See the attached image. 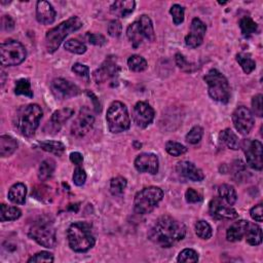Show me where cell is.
I'll use <instances>...</instances> for the list:
<instances>
[{
    "instance_id": "35",
    "label": "cell",
    "mask_w": 263,
    "mask_h": 263,
    "mask_svg": "<svg viewBox=\"0 0 263 263\" xmlns=\"http://www.w3.org/2000/svg\"><path fill=\"white\" fill-rule=\"evenodd\" d=\"M240 28L245 37L251 36L258 30V25L250 17H244L240 21Z\"/></svg>"
},
{
    "instance_id": "38",
    "label": "cell",
    "mask_w": 263,
    "mask_h": 263,
    "mask_svg": "<svg viewBox=\"0 0 263 263\" xmlns=\"http://www.w3.org/2000/svg\"><path fill=\"white\" fill-rule=\"evenodd\" d=\"M127 185L128 181L126 178H123L121 176L112 178L111 181H110V191H111L113 196H121Z\"/></svg>"
},
{
    "instance_id": "21",
    "label": "cell",
    "mask_w": 263,
    "mask_h": 263,
    "mask_svg": "<svg viewBox=\"0 0 263 263\" xmlns=\"http://www.w3.org/2000/svg\"><path fill=\"white\" fill-rule=\"evenodd\" d=\"M36 19L39 23L51 25L56 20V10L53 5L46 0H41L36 3Z\"/></svg>"
},
{
    "instance_id": "2",
    "label": "cell",
    "mask_w": 263,
    "mask_h": 263,
    "mask_svg": "<svg viewBox=\"0 0 263 263\" xmlns=\"http://www.w3.org/2000/svg\"><path fill=\"white\" fill-rule=\"evenodd\" d=\"M43 114V109L37 104L22 106L18 109L15 117H13V126L21 135L31 137L39 127Z\"/></svg>"
},
{
    "instance_id": "50",
    "label": "cell",
    "mask_w": 263,
    "mask_h": 263,
    "mask_svg": "<svg viewBox=\"0 0 263 263\" xmlns=\"http://www.w3.org/2000/svg\"><path fill=\"white\" fill-rule=\"evenodd\" d=\"M87 181V173L86 171L80 168V167H77L75 170H74V174H73V182L76 186H82L85 185Z\"/></svg>"
},
{
    "instance_id": "3",
    "label": "cell",
    "mask_w": 263,
    "mask_h": 263,
    "mask_svg": "<svg viewBox=\"0 0 263 263\" xmlns=\"http://www.w3.org/2000/svg\"><path fill=\"white\" fill-rule=\"evenodd\" d=\"M68 244L71 250L77 253H85L95 246L96 240L92 232V225L88 222L72 223L67 230Z\"/></svg>"
},
{
    "instance_id": "29",
    "label": "cell",
    "mask_w": 263,
    "mask_h": 263,
    "mask_svg": "<svg viewBox=\"0 0 263 263\" xmlns=\"http://www.w3.org/2000/svg\"><path fill=\"white\" fill-rule=\"evenodd\" d=\"M220 140L224 143L229 149L238 150L241 147V142L239 137L234 134L230 129H225L220 133Z\"/></svg>"
},
{
    "instance_id": "28",
    "label": "cell",
    "mask_w": 263,
    "mask_h": 263,
    "mask_svg": "<svg viewBox=\"0 0 263 263\" xmlns=\"http://www.w3.org/2000/svg\"><path fill=\"white\" fill-rule=\"evenodd\" d=\"M246 241L251 246H258L262 243V230L261 227L257 224L249 223L247 231L245 233Z\"/></svg>"
},
{
    "instance_id": "14",
    "label": "cell",
    "mask_w": 263,
    "mask_h": 263,
    "mask_svg": "<svg viewBox=\"0 0 263 263\" xmlns=\"http://www.w3.org/2000/svg\"><path fill=\"white\" fill-rule=\"evenodd\" d=\"M155 115L156 112L154 108L146 102H138L133 110L134 122L137 127L141 129H145L151 124L155 119Z\"/></svg>"
},
{
    "instance_id": "56",
    "label": "cell",
    "mask_w": 263,
    "mask_h": 263,
    "mask_svg": "<svg viewBox=\"0 0 263 263\" xmlns=\"http://www.w3.org/2000/svg\"><path fill=\"white\" fill-rule=\"evenodd\" d=\"M88 95H89L90 97H92V98H93V101L95 102V108H96V111H97V112H100V111H101V105H100L99 101L97 100L96 96H95L93 93H90V92H88Z\"/></svg>"
},
{
    "instance_id": "43",
    "label": "cell",
    "mask_w": 263,
    "mask_h": 263,
    "mask_svg": "<svg viewBox=\"0 0 263 263\" xmlns=\"http://www.w3.org/2000/svg\"><path fill=\"white\" fill-rule=\"evenodd\" d=\"M203 135H204V129L200 126H196L193 127L186 135V141L192 145L198 144L202 140Z\"/></svg>"
},
{
    "instance_id": "4",
    "label": "cell",
    "mask_w": 263,
    "mask_h": 263,
    "mask_svg": "<svg viewBox=\"0 0 263 263\" xmlns=\"http://www.w3.org/2000/svg\"><path fill=\"white\" fill-rule=\"evenodd\" d=\"M82 21L78 17H71L67 21L62 22L54 28L48 31L46 35V48L48 53H53L56 52L64 39L72 32L79 30L82 27Z\"/></svg>"
},
{
    "instance_id": "1",
    "label": "cell",
    "mask_w": 263,
    "mask_h": 263,
    "mask_svg": "<svg viewBox=\"0 0 263 263\" xmlns=\"http://www.w3.org/2000/svg\"><path fill=\"white\" fill-rule=\"evenodd\" d=\"M186 235L185 225L177 219L164 215L159 217L149 231L150 241L161 248H170Z\"/></svg>"
},
{
    "instance_id": "18",
    "label": "cell",
    "mask_w": 263,
    "mask_h": 263,
    "mask_svg": "<svg viewBox=\"0 0 263 263\" xmlns=\"http://www.w3.org/2000/svg\"><path fill=\"white\" fill-rule=\"evenodd\" d=\"M118 72H119V67L116 64V62L111 58H108L94 72L93 77H94L97 84H103V82H105V81L109 80L110 78H112L115 75H117Z\"/></svg>"
},
{
    "instance_id": "15",
    "label": "cell",
    "mask_w": 263,
    "mask_h": 263,
    "mask_svg": "<svg viewBox=\"0 0 263 263\" xmlns=\"http://www.w3.org/2000/svg\"><path fill=\"white\" fill-rule=\"evenodd\" d=\"M135 168L140 173H148L151 175H156L159 169V161L158 156L155 154H141L138 156L134 161Z\"/></svg>"
},
{
    "instance_id": "55",
    "label": "cell",
    "mask_w": 263,
    "mask_h": 263,
    "mask_svg": "<svg viewBox=\"0 0 263 263\" xmlns=\"http://www.w3.org/2000/svg\"><path fill=\"white\" fill-rule=\"evenodd\" d=\"M70 160L74 164L80 165L82 161H84V157H82V155L79 154V152H72V154L70 155Z\"/></svg>"
},
{
    "instance_id": "41",
    "label": "cell",
    "mask_w": 263,
    "mask_h": 263,
    "mask_svg": "<svg viewBox=\"0 0 263 263\" xmlns=\"http://www.w3.org/2000/svg\"><path fill=\"white\" fill-rule=\"evenodd\" d=\"M165 150H167L168 154L172 157H180L185 154V152L187 151V148L181 143H178L175 141H169L165 143Z\"/></svg>"
},
{
    "instance_id": "9",
    "label": "cell",
    "mask_w": 263,
    "mask_h": 263,
    "mask_svg": "<svg viewBox=\"0 0 263 263\" xmlns=\"http://www.w3.org/2000/svg\"><path fill=\"white\" fill-rule=\"evenodd\" d=\"M27 52L17 40L8 39L0 46V63L2 66H17L25 61Z\"/></svg>"
},
{
    "instance_id": "16",
    "label": "cell",
    "mask_w": 263,
    "mask_h": 263,
    "mask_svg": "<svg viewBox=\"0 0 263 263\" xmlns=\"http://www.w3.org/2000/svg\"><path fill=\"white\" fill-rule=\"evenodd\" d=\"M206 31L207 27L205 23L201 19L195 18L191 22L189 34L185 36V45L191 49L200 47L204 41Z\"/></svg>"
},
{
    "instance_id": "7",
    "label": "cell",
    "mask_w": 263,
    "mask_h": 263,
    "mask_svg": "<svg viewBox=\"0 0 263 263\" xmlns=\"http://www.w3.org/2000/svg\"><path fill=\"white\" fill-rule=\"evenodd\" d=\"M28 235L38 245L48 249L53 248L57 243L56 229L49 219L40 218L36 220L29 228Z\"/></svg>"
},
{
    "instance_id": "25",
    "label": "cell",
    "mask_w": 263,
    "mask_h": 263,
    "mask_svg": "<svg viewBox=\"0 0 263 263\" xmlns=\"http://www.w3.org/2000/svg\"><path fill=\"white\" fill-rule=\"evenodd\" d=\"M26 195H27V187L23 183H16L13 184L9 191H8V200L18 205L25 204L26 201Z\"/></svg>"
},
{
    "instance_id": "46",
    "label": "cell",
    "mask_w": 263,
    "mask_h": 263,
    "mask_svg": "<svg viewBox=\"0 0 263 263\" xmlns=\"http://www.w3.org/2000/svg\"><path fill=\"white\" fill-rule=\"evenodd\" d=\"M31 262H53V255L47 251H41L28 259V263Z\"/></svg>"
},
{
    "instance_id": "45",
    "label": "cell",
    "mask_w": 263,
    "mask_h": 263,
    "mask_svg": "<svg viewBox=\"0 0 263 263\" xmlns=\"http://www.w3.org/2000/svg\"><path fill=\"white\" fill-rule=\"evenodd\" d=\"M176 63L178 65V67L181 69V70L183 71H186V72H192L193 70H195V65L189 63L185 58L183 54L181 53H177L176 54Z\"/></svg>"
},
{
    "instance_id": "13",
    "label": "cell",
    "mask_w": 263,
    "mask_h": 263,
    "mask_svg": "<svg viewBox=\"0 0 263 263\" xmlns=\"http://www.w3.org/2000/svg\"><path fill=\"white\" fill-rule=\"evenodd\" d=\"M95 116L88 107H82L71 127V135L76 138L86 136L93 128Z\"/></svg>"
},
{
    "instance_id": "44",
    "label": "cell",
    "mask_w": 263,
    "mask_h": 263,
    "mask_svg": "<svg viewBox=\"0 0 263 263\" xmlns=\"http://www.w3.org/2000/svg\"><path fill=\"white\" fill-rule=\"evenodd\" d=\"M184 7L180 4H174L170 8V13L173 17V22L175 25H180L184 21Z\"/></svg>"
},
{
    "instance_id": "54",
    "label": "cell",
    "mask_w": 263,
    "mask_h": 263,
    "mask_svg": "<svg viewBox=\"0 0 263 263\" xmlns=\"http://www.w3.org/2000/svg\"><path fill=\"white\" fill-rule=\"evenodd\" d=\"M2 26L5 30L10 31L15 27V22H13V20L9 16H4L2 19Z\"/></svg>"
},
{
    "instance_id": "6",
    "label": "cell",
    "mask_w": 263,
    "mask_h": 263,
    "mask_svg": "<svg viewBox=\"0 0 263 263\" xmlns=\"http://www.w3.org/2000/svg\"><path fill=\"white\" fill-rule=\"evenodd\" d=\"M108 129L112 134H119L131 127V118L127 106L119 101L109 106L106 114Z\"/></svg>"
},
{
    "instance_id": "30",
    "label": "cell",
    "mask_w": 263,
    "mask_h": 263,
    "mask_svg": "<svg viewBox=\"0 0 263 263\" xmlns=\"http://www.w3.org/2000/svg\"><path fill=\"white\" fill-rule=\"evenodd\" d=\"M218 193L219 198L221 200H223L226 204L232 206L235 204L238 200V195L237 191H235L234 187L229 185V184H222L220 185L218 188Z\"/></svg>"
},
{
    "instance_id": "34",
    "label": "cell",
    "mask_w": 263,
    "mask_h": 263,
    "mask_svg": "<svg viewBox=\"0 0 263 263\" xmlns=\"http://www.w3.org/2000/svg\"><path fill=\"white\" fill-rule=\"evenodd\" d=\"M38 145L43 150L50 152V154L56 155L58 157L64 154L66 148L65 145L60 141H44V142H39Z\"/></svg>"
},
{
    "instance_id": "19",
    "label": "cell",
    "mask_w": 263,
    "mask_h": 263,
    "mask_svg": "<svg viewBox=\"0 0 263 263\" xmlns=\"http://www.w3.org/2000/svg\"><path fill=\"white\" fill-rule=\"evenodd\" d=\"M74 114V110L72 108H63L54 111L51 119L47 123V128H49L48 133L53 132V134L59 133L63 124L70 119Z\"/></svg>"
},
{
    "instance_id": "51",
    "label": "cell",
    "mask_w": 263,
    "mask_h": 263,
    "mask_svg": "<svg viewBox=\"0 0 263 263\" xmlns=\"http://www.w3.org/2000/svg\"><path fill=\"white\" fill-rule=\"evenodd\" d=\"M87 39L91 45L97 46V47H102L106 45L107 43L106 38L102 34H98V33H88Z\"/></svg>"
},
{
    "instance_id": "17",
    "label": "cell",
    "mask_w": 263,
    "mask_h": 263,
    "mask_svg": "<svg viewBox=\"0 0 263 263\" xmlns=\"http://www.w3.org/2000/svg\"><path fill=\"white\" fill-rule=\"evenodd\" d=\"M209 211L212 217L216 219H235L238 218L239 214L233 208L226 204L223 200L220 198L213 199L209 204Z\"/></svg>"
},
{
    "instance_id": "26",
    "label": "cell",
    "mask_w": 263,
    "mask_h": 263,
    "mask_svg": "<svg viewBox=\"0 0 263 263\" xmlns=\"http://www.w3.org/2000/svg\"><path fill=\"white\" fill-rule=\"evenodd\" d=\"M18 148V142L12 137L3 135L0 137V156L2 158L10 157Z\"/></svg>"
},
{
    "instance_id": "22",
    "label": "cell",
    "mask_w": 263,
    "mask_h": 263,
    "mask_svg": "<svg viewBox=\"0 0 263 263\" xmlns=\"http://www.w3.org/2000/svg\"><path fill=\"white\" fill-rule=\"evenodd\" d=\"M249 222L246 220H239L230 225L226 231V239L229 242H239L245 237Z\"/></svg>"
},
{
    "instance_id": "12",
    "label": "cell",
    "mask_w": 263,
    "mask_h": 263,
    "mask_svg": "<svg viewBox=\"0 0 263 263\" xmlns=\"http://www.w3.org/2000/svg\"><path fill=\"white\" fill-rule=\"evenodd\" d=\"M51 90L58 100H67L78 96L81 91L78 86L65 78H56L52 81Z\"/></svg>"
},
{
    "instance_id": "52",
    "label": "cell",
    "mask_w": 263,
    "mask_h": 263,
    "mask_svg": "<svg viewBox=\"0 0 263 263\" xmlns=\"http://www.w3.org/2000/svg\"><path fill=\"white\" fill-rule=\"evenodd\" d=\"M185 200L188 204H197L203 201V197L197 190L193 188H188L185 192Z\"/></svg>"
},
{
    "instance_id": "31",
    "label": "cell",
    "mask_w": 263,
    "mask_h": 263,
    "mask_svg": "<svg viewBox=\"0 0 263 263\" xmlns=\"http://www.w3.org/2000/svg\"><path fill=\"white\" fill-rule=\"evenodd\" d=\"M22 216V212L17 207H9L5 204L0 206V221L5 222V221H13L17 220Z\"/></svg>"
},
{
    "instance_id": "24",
    "label": "cell",
    "mask_w": 263,
    "mask_h": 263,
    "mask_svg": "<svg viewBox=\"0 0 263 263\" xmlns=\"http://www.w3.org/2000/svg\"><path fill=\"white\" fill-rule=\"evenodd\" d=\"M127 36H128L129 40L131 41V44H132L134 49L139 48L142 45L144 36H143V33L141 31V28H140V25H139V23H138V21L132 23L128 27Z\"/></svg>"
},
{
    "instance_id": "39",
    "label": "cell",
    "mask_w": 263,
    "mask_h": 263,
    "mask_svg": "<svg viewBox=\"0 0 263 263\" xmlns=\"http://www.w3.org/2000/svg\"><path fill=\"white\" fill-rule=\"evenodd\" d=\"M196 233L202 240H209L213 234V229L207 221L200 220L196 223Z\"/></svg>"
},
{
    "instance_id": "36",
    "label": "cell",
    "mask_w": 263,
    "mask_h": 263,
    "mask_svg": "<svg viewBox=\"0 0 263 263\" xmlns=\"http://www.w3.org/2000/svg\"><path fill=\"white\" fill-rule=\"evenodd\" d=\"M128 66L130 70L134 72H142L146 70L148 67L147 61L143 57L139 56V54H133V56H131L128 60Z\"/></svg>"
},
{
    "instance_id": "5",
    "label": "cell",
    "mask_w": 263,
    "mask_h": 263,
    "mask_svg": "<svg viewBox=\"0 0 263 263\" xmlns=\"http://www.w3.org/2000/svg\"><path fill=\"white\" fill-rule=\"evenodd\" d=\"M204 80L208 85V93L214 101L228 103L230 100V86L227 78L217 69H211L206 74Z\"/></svg>"
},
{
    "instance_id": "40",
    "label": "cell",
    "mask_w": 263,
    "mask_h": 263,
    "mask_svg": "<svg viewBox=\"0 0 263 263\" xmlns=\"http://www.w3.org/2000/svg\"><path fill=\"white\" fill-rule=\"evenodd\" d=\"M64 48L69 53H72L75 54H84L87 52V46L77 39L67 40L64 45Z\"/></svg>"
},
{
    "instance_id": "53",
    "label": "cell",
    "mask_w": 263,
    "mask_h": 263,
    "mask_svg": "<svg viewBox=\"0 0 263 263\" xmlns=\"http://www.w3.org/2000/svg\"><path fill=\"white\" fill-rule=\"evenodd\" d=\"M262 204H258L256 206H254L251 211H250V216L253 220L257 221V222H262Z\"/></svg>"
},
{
    "instance_id": "11",
    "label": "cell",
    "mask_w": 263,
    "mask_h": 263,
    "mask_svg": "<svg viewBox=\"0 0 263 263\" xmlns=\"http://www.w3.org/2000/svg\"><path fill=\"white\" fill-rule=\"evenodd\" d=\"M246 156L247 163L254 170L261 171L262 162V143L258 140H244L241 144Z\"/></svg>"
},
{
    "instance_id": "49",
    "label": "cell",
    "mask_w": 263,
    "mask_h": 263,
    "mask_svg": "<svg viewBox=\"0 0 263 263\" xmlns=\"http://www.w3.org/2000/svg\"><path fill=\"white\" fill-rule=\"evenodd\" d=\"M72 71L82 78H85L87 80L90 79V69L87 65L80 64V63H75L72 66Z\"/></svg>"
},
{
    "instance_id": "47",
    "label": "cell",
    "mask_w": 263,
    "mask_h": 263,
    "mask_svg": "<svg viewBox=\"0 0 263 263\" xmlns=\"http://www.w3.org/2000/svg\"><path fill=\"white\" fill-rule=\"evenodd\" d=\"M122 32V25L118 20H112L108 25V34L111 37H119Z\"/></svg>"
},
{
    "instance_id": "10",
    "label": "cell",
    "mask_w": 263,
    "mask_h": 263,
    "mask_svg": "<svg viewBox=\"0 0 263 263\" xmlns=\"http://www.w3.org/2000/svg\"><path fill=\"white\" fill-rule=\"evenodd\" d=\"M232 122L235 130L241 135H248L254 128L255 119L250 109L240 106L232 113Z\"/></svg>"
},
{
    "instance_id": "42",
    "label": "cell",
    "mask_w": 263,
    "mask_h": 263,
    "mask_svg": "<svg viewBox=\"0 0 263 263\" xmlns=\"http://www.w3.org/2000/svg\"><path fill=\"white\" fill-rule=\"evenodd\" d=\"M200 259L199 253L193 249H184L179 253L177 261L178 262H198Z\"/></svg>"
},
{
    "instance_id": "33",
    "label": "cell",
    "mask_w": 263,
    "mask_h": 263,
    "mask_svg": "<svg viewBox=\"0 0 263 263\" xmlns=\"http://www.w3.org/2000/svg\"><path fill=\"white\" fill-rule=\"evenodd\" d=\"M56 170V162L53 159H46L41 162L39 171H38V178L40 181H47L53 175Z\"/></svg>"
},
{
    "instance_id": "27",
    "label": "cell",
    "mask_w": 263,
    "mask_h": 263,
    "mask_svg": "<svg viewBox=\"0 0 263 263\" xmlns=\"http://www.w3.org/2000/svg\"><path fill=\"white\" fill-rule=\"evenodd\" d=\"M138 23H139L140 25V28H141L144 38L150 41V43H154V41L156 40V33H155L154 24H152L151 19L146 15H142L140 19L138 20Z\"/></svg>"
},
{
    "instance_id": "23",
    "label": "cell",
    "mask_w": 263,
    "mask_h": 263,
    "mask_svg": "<svg viewBox=\"0 0 263 263\" xmlns=\"http://www.w3.org/2000/svg\"><path fill=\"white\" fill-rule=\"evenodd\" d=\"M135 6H136V2L133 1V0H127V1L120 0V1H115L111 5V7H110V11H111V13H113V15L119 18H127L134 11Z\"/></svg>"
},
{
    "instance_id": "8",
    "label": "cell",
    "mask_w": 263,
    "mask_h": 263,
    "mask_svg": "<svg viewBox=\"0 0 263 263\" xmlns=\"http://www.w3.org/2000/svg\"><path fill=\"white\" fill-rule=\"evenodd\" d=\"M162 198L163 191L159 187H145L135 196L134 211L139 215L148 214L154 211Z\"/></svg>"
},
{
    "instance_id": "37",
    "label": "cell",
    "mask_w": 263,
    "mask_h": 263,
    "mask_svg": "<svg viewBox=\"0 0 263 263\" xmlns=\"http://www.w3.org/2000/svg\"><path fill=\"white\" fill-rule=\"evenodd\" d=\"M15 94L18 96H26L29 98H33V91L31 89V84L29 79L27 78H21L16 82L15 87Z\"/></svg>"
},
{
    "instance_id": "32",
    "label": "cell",
    "mask_w": 263,
    "mask_h": 263,
    "mask_svg": "<svg viewBox=\"0 0 263 263\" xmlns=\"http://www.w3.org/2000/svg\"><path fill=\"white\" fill-rule=\"evenodd\" d=\"M237 62L240 64V66L242 67L243 71L246 74H250L251 72H253L256 68V63L255 61L251 58V56L249 53H240L237 54Z\"/></svg>"
},
{
    "instance_id": "20",
    "label": "cell",
    "mask_w": 263,
    "mask_h": 263,
    "mask_svg": "<svg viewBox=\"0 0 263 263\" xmlns=\"http://www.w3.org/2000/svg\"><path fill=\"white\" fill-rule=\"evenodd\" d=\"M176 170L180 176L190 180L193 182H201L205 179V175L201 169H199L195 163L190 161H180L177 163Z\"/></svg>"
},
{
    "instance_id": "48",
    "label": "cell",
    "mask_w": 263,
    "mask_h": 263,
    "mask_svg": "<svg viewBox=\"0 0 263 263\" xmlns=\"http://www.w3.org/2000/svg\"><path fill=\"white\" fill-rule=\"evenodd\" d=\"M262 95L258 94L253 97L252 99V110H253V114L262 117L263 115V107H262Z\"/></svg>"
}]
</instances>
